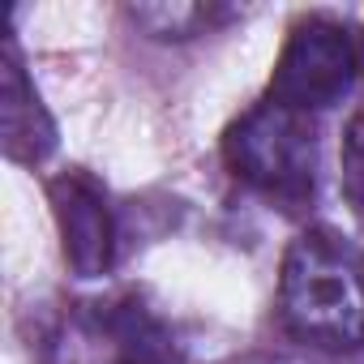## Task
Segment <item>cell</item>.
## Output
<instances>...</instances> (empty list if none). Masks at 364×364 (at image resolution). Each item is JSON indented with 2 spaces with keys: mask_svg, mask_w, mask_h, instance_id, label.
<instances>
[{
  "mask_svg": "<svg viewBox=\"0 0 364 364\" xmlns=\"http://www.w3.org/2000/svg\"><path fill=\"white\" fill-rule=\"evenodd\" d=\"M283 317L300 338L355 347L364 338V274L360 262L326 232L291 240L279 279Z\"/></svg>",
  "mask_w": 364,
  "mask_h": 364,
  "instance_id": "cell-1",
  "label": "cell"
},
{
  "mask_svg": "<svg viewBox=\"0 0 364 364\" xmlns=\"http://www.w3.org/2000/svg\"><path fill=\"white\" fill-rule=\"evenodd\" d=\"M228 163L236 167L240 180L257 185L270 198H304L313 193V171H317L313 120L270 99L232 124Z\"/></svg>",
  "mask_w": 364,
  "mask_h": 364,
  "instance_id": "cell-2",
  "label": "cell"
},
{
  "mask_svg": "<svg viewBox=\"0 0 364 364\" xmlns=\"http://www.w3.org/2000/svg\"><path fill=\"white\" fill-rule=\"evenodd\" d=\"M364 56L351 43V35L326 18H309L291 31L274 77H270V99L291 107V112H326L347 99Z\"/></svg>",
  "mask_w": 364,
  "mask_h": 364,
  "instance_id": "cell-3",
  "label": "cell"
},
{
  "mask_svg": "<svg viewBox=\"0 0 364 364\" xmlns=\"http://www.w3.org/2000/svg\"><path fill=\"white\" fill-rule=\"evenodd\" d=\"M52 210L60 223V240H65V257L82 279H95L112 266V210L103 189L86 171H69L60 180H52Z\"/></svg>",
  "mask_w": 364,
  "mask_h": 364,
  "instance_id": "cell-4",
  "label": "cell"
},
{
  "mask_svg": "<svg viewBox=\"0 0 364 364\" xmlns=\"http://www.w3.org/2000/svg\"><path fill=\"white\" fill-rule=\"evenodd\" d=\"M0 124H5V146L14 159H43L56 146V129L48 120V112L39 107V95L26 86L18 65H5V90H0Z\"/></svg>",
  "mask_w": 364,
  "mask_h": 364,
  "instance_id": "cell-5",
  "label": "cell"
}]
</instances>
